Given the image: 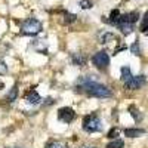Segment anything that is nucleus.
Segmentation results:
<instances>
[{
    "mask_svg": "<svg viewBox=\"0 0 148 148\" xmlns=\"http://www.w3.org/2000/svg\"><path fill=\"white\" fill-rule=\"evenodd\" d=\"M125 147V142H123L121 139H114L113 142H110L105 148H123Z\"/></svg>",
    "mask_w": 148,
    "mask_h": 148,
    "instance_id": "obj_15",
    "label": "nucleus"
},
{
    "mask_svg": "<svg viewBox=\"0 0 148 148\" xmlns=\"http://www.w3.org/2000/svg\"><path fill=\"white\" fill-rule=\"evenodd\" d=\"M141 33L142 34H148V24H141Z\"/></svg>",
    "mask_w": 148,
    "mask_h": 148,
    "instance_id": "obj_23",
    "label": "nucleus"
},
{
    "mask_svg": "<svg viewBox=\"0 0 148 148\" xmlns=\"http://www.w3.org/2000/svg\"><path fill=\"white\" fill-rule=\"evenodd\" d=\"M119 135V130L117 129H111L110 132H108V138H111V139H114L116 136Z\"/></svg>",
    "mask_w": 148,
    "mask_h": 148,
    "instance_id": "obj_22",
    "label": "nucleus"
},
{
    "mask_svg": "<svg viewBox=\"0 0 148 148\" xmlns=\"http://www.w3.org/2000/svg\"><path fill=\"white\" fill-rule=\"evenodd\" d=\"M110 40H117V37L114 34H111V33H104L99 37V43H108Z\"/></svg>",
    "mask_w": 148,
    "mask_h": 148,
    "instance_id": "obj_12",
    "label": "nucleus"
},
{
    "mask_svg": "<svg viewBox=\"0 0 148 148\" xmlns=\"http://www.w3.org/2000/svg\"><path fill=\"white\" fill-rule=\"evenodd\" d=\"M71 62L76 67H83L86 64V58L83 53H73L71 55Z\"/></svg>",
    "mask_w": 148,
    "mask_h": 148,
    "instance_id": "obj_8",
    "label": "nucleus"
},
{
    "mask_svg": "<svg viewBox=\"0 0 148 148\" xmlns=\"http://www.w3.org/2000/svg\"><path fill=\"white\" fill-rule=\"evenodd\" d=\"M129 113H130V116L135 119V121H141L142 120V114H141V111L135 107V105H130L129 107Z\"/></svg>",
    "mask_w": 148,
    "mask_h": 148,
    "instance_id": "obj_10",
    "label": "nucleus"
},
{
    "mask_svg": "<svg viewBox=\"0 0 148 148\" xmlns=\"http://www.w3.org/2000/svg\"><path fill=\"white\" fill-rule=\"evenodd\" d=\"M125 135L127 138H139L142 135H145V130L144 129H126Z\"/></svg>",
    "mask_w": 148,
    "mask_h": 148,
    "instance_id": "obj_9",
    "label": "nucleus"
},
{
    "mask_svg": "<svg viewBox=\"0 0 148 148\" xmlns=\"http://www.w3.org/2000/svg\"><path fill=\"white\" fill-rule=\"evenodd\" d=\"M127 18H129V21L130 22H136L138 19H139V14H138V12L136 10H135V12H130V14H127Z\"/></svg>",
    "mask_w": 148,
    "mask_h": 148,
    "instance_id": "obj_19",
    "label": "nucleus"
},
{
    "mask_svg": "<svg viewBox=\"0 0 148 148\" xmlns=\"http://www.w3.org/2000/svg\"><path fill=\"white\" fill-rule=\"evenodd\" d=\"M46 148H67V145H65V144H62V142L53 141V142H49Z\"/></svg>",
    "mask_w": 148,
    "mask_h": 148,
    "instance_id": "obj_17",
    "label": "nucleus"
},
{
    "mask_svg": "<svg viewBox=\"0 0 148 148\" xmlns=\"http://www.w3.org/2000/svg\"><path fill=\"white\" fill-rule=\"evenodd\" d=\"M80 6L83 9H90L92 8V3L89 2V0H80Z\"/></svg>",
    "mask_w": 148,
    "mask_h": 148,
    "instance_id": "obj_21",
    "label": "nucleus"
},
{
    "mask_svg": "<svg viewBox=\"0 0 148 148\" xmlns=\"http://www.w3.org/2000/svg\"><path fill=\"white\" fill-rule=\"evenodd\" d=\"M130 77H132L130 68H129V67H121V80H123V82H127Z\"/></svg>",
    "mask_w": 148,
    "mask_h": 148,
    "instance_id": "obj_13",
    "label": "nucleus"
},
{
    "mask_svg": "<svg viewBox=\"0 0 148 148\" xmlns=\"http://www.w3.org/2000/svg\"><path fill=\"white\" fill-rule=\"evenodd\" d=\"M76 117V113H74V110L70 108V107H64L58 111V119L64 123H71Z\"/></svg>",
    "mask_w": 148,
    "mask_h": 148,
    "instance_id": "obj_6",
    "label": "nucleus"
},
{
    "mask_svg": "<svg viewBox=\"0 0 148 148\" xmlns=\"http://www.w3.org/2000/svg\"><path fill=\"white\" fill-rule=\"evenodd\" d=\"M130 52L133 55H141V47H139V42H135L132 46H130Z\"/></svg>",
    "mask_w": 148,
    "mask_h": 148,
    "instance_id": "obj_16",
    "label": "nucleus"
},
{
    "mask_svg": "<svg viewBox=\"0 0 148 148\" xmlns=\"http://www.w3.org/2000/svg\"><path fill=\"white\" fill-rule=\"evenodd\" d=\"M144 24H148V10L145 12V15H144V19H142Z\"/></svg>",
    "mask_w": 148,
    "mask_h": 148,
    "instance_id": "obj_24",
    "label": "nucleus"
},
{
    "mask_svg": "<svg viewBox=\"0 0 148 148\" xmlns=\"http://www.w3.org/2000/svg\"><path fill=\"white\" fill-rule=\"evenodd\" d=\"M145 76H132L127 82H125V89L127 90H138L145 84Z\"/></svg>",
    "mask_w": 148,
    "mask_h": 148,
    "instance_id": "obj_5",
    "label": "nucleus"
},
{
    "mask_svg": "<svg viewBox=\"0 0 148 148\" xmlns=\"http://www.w3.org/2000/svg\"><path fill=\"white\" fill-rule=\"evenodd\" d=\"M64 24H71V22H74V21H76V15H74V14H65L64 15Z\"/></svg>",
    "mask_w": 148,
    "mask_h": 148,
    "instance_id": "obj_18",
    "label": "nucleus"
},
{
    "mask_svg": "<svg viewBox=\"0 0 148 148\" xmlns=\"http://www.w3.org/2000/svg\"><path fill=\"white\" fill-rule=\"evenodd\" d=\"M46 104H47V105H52V104H53V99H52V98H47V99H46Z\"/></svg>",
    "mask_w": 148,
    "mask_h": 148,
    "instance_id": "obj_25",
    "label": "nucleus"
},
{
    "mask_svg": "<svg viewBox=\"0 0 148 148\" xmlns=\"http://www.w3.org/2000/svg\"><path fill=\"white\" fill-rule=\"evenodd\" d=\"M92 62L96 68H99V70H105L108 65H110V56L105 51H99V52H96L93 56H92Z\"/></svg>",
    "mask_w": 148,
    "mask_h": 148,
    "instance_id": "obj_4",
    "label": "nucleus"
},
{
    "mask_svg": "<svg viewBox=\"0 0 148 148\" xmlns=\"http://www.w3.org/2000/svg\"><path fill=\"white\" fill-rule=\"evenodd\" d=\"M84 148H95V147H84Z\"/></svg>",
    "mask_w": 148,
    "mask_h": 148,
    "instance_id": "obj_26",
    "label": "nucleus"
},
{
    "mask_svg": "<svg viewBox=\"0 0 148 148\" xmlns=\"http://www.w3.org/2000/svg\"><path fill=\"white\" fill-rule=\"evenodd\" d=\"M42 30H43L42 22L39 19H36V18L25 19V21L21 24V33L22 34H27V36H37Z\"/></svg>",
    "mask_w": 148,
    "mask_h": 148,
    "instance_id": "obj_2",
    "label": "nucleus"
},
{
    "mask_svg": "<svg viewBox=\"0 0 148 148\" xmlns=\"http://www.w3.org/2000/svg\"><path fill=\"white\" fill-rule=\"evenodd\" d=\"M83 129L88 133H95V132H101L102 130V121L98 116H86L83 119Z\"/></svg>",
    "mask_w": 148,
    "mask_h": 148,
    "instance_id": "obj_3",
    "label": "nucleus"
},
{
    "mask_svg": "<svg viewBox=\"0 0 148 148\" xmlns=\"http://www.w3.org/2000/svg\"><path fill=\"white\" fill-rule=\"evenodd\" d=\"M25 101H27L28 104L36 105V104H39V102L42 101V98H40V95L37 93L36 90H30V92L25 95Z\"/></svg>",
    "mask_w": 148,
    "mask_h": 148,
    "instance_id": "obj_7",
    "label": "nucleus"
},
{
    "mask_svg": "<svg viewBox=\"0 0 148 148\" xmlns=\"http://www.w3.org/2000/svg\"><path fill=\"white\" fill-rule=\"evenodd\" d=\"M77 88L82 92H86L89 96H93V98H111L113 96V92L105 84L98 83L92 80L90 77H82L77 82Z\"/></svg>",
    "mask_w": 148,
    "mask_h": 148,
    "instance_id": "obj_1",
    "label": "nucleus"
},
{
    "mask_svg": "<svg viewBox=\"0 0 148 148\" xmlns=\"http://www.w3.org/2000/svg\"><path fill=\"white\" fill-rule=\"evenodd\" d=\"M5 74H8V65L0 59V76H5Z\"/></svg>",
    "mask_w": 148,
    "mask_h": 148,
    "instance_id": "obj_20",
    "label": "nucleus"
},
{
    "mask_svg": "<svg viewBox=\"0 0 148 148\" xmlns=\"http://www.w3.org/2000/svg\"><path fill=\"white\" fill-rule=\"evenodd\" d=\"M119 18H120V10L119 9H113L111 10V14H110V19L107 21V22H110V24H113V25H116V22L119 21Z\"/></svg>",
    "mask_w": 148,
    "mask_h": 148,
    "instance_id": "obj_11",
    "label": "nucleus"
},
{
    "mask_svg": "<svg viewBox=\"0 0 148 148\" xmlns=\"http://www.w3.org/2000/svg\"><path fill=\"white\" fill-rule=\"evenodd\" d=\"M16 96H18V88L15 86V88H12V89H10L9 95L6 96V99H8V102H14V101L16 99Z\"/></svg>",
    "mask_w": 148,
    "mask_h": 148,
    "instance_id": "obj_14",
    "label": "nucleus"
}]
</instances>
